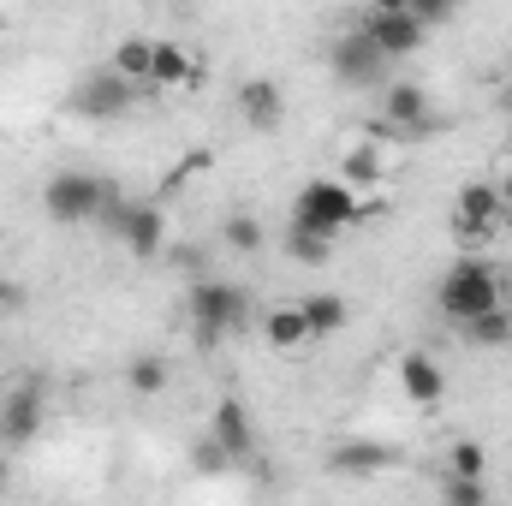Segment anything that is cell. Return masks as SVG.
Listing matches in <instances>:
<instances>
[{"label":"cell","mask_w":512,"mask_h":506,"mask_svg":"<svg viewBox=\"0 0 512 506\" xmlns=\"http://www.w3.org/2000/svg\"><path fill=\"white\" fill-rule=\"evenodd\" d=\"M382 203H370L364 191H352L340 173H328V179H310L298 197H292V227H304V233H322V239H340L346 227H358L364 215H376Z\"/></svg>","instance_id":"1"},{"label":"cell","mask_w":512,"mask_h":506,"mask_svg":"<svg viewBox=\"0 0 512 506\" xmlns=\"http://www.w3.org/2000/svg\"><path fill=\"white\" fill-rule=\"evenodd\" d=\"M495 304H501V274H495V262H483V256L453 262V268L441 274V286H435V310H441L447 322H471V316H483V310H495Z\"/></svg>","instance_id":"2"},{"label":"cell","mask_w":512,"mask_h":506,"mask_svg":"<svg viewBox=\"0 0 512 506\" xmlns=\"http://www.w3.org/2000/svg\"><path fill=\"white\" fill-rule=\"evenodd\" d=\"M251 322V292L233 286V280H197L191 286V328H197V346H221L233 328Z\"/></svg>","instance_id":"3"},{"label":"cell","mask_w":512,"mask_h":506,"mask_svg":"<svg viewBox=\"0 0 512 506\" xmlns=\"http://www.w3.org/2000/svg\"><path fill=\"white\" fill-rule=\"evenodd\" d=\"M120 197V185H108V179H96V173H54L48 185H42V209H48V221H60V227H84V221H102V209Z\"/></svg>","instance_id":"4"},{"label":"cell","mask_w":512,"mask_h":506,"mask_svg":"<svg viewBox=\"0 0 512 506\" xmlns=\"http://www.w3.org/2000/svg\"><path fill=\"white\" fill-rule=\"evenodd\" d=\"M387 66H393V60L376 48V36H370L364 24H352V30H340V36L328 42V72H334L346 90H382Z\"/></svg>","instance_id":"5"},{"label":"cell","mask_w":512,"mask_h":506,"mask_svg":"<svg viewBox=\"0 0 512 506\" xmlns=\"http://www.w3.org/2000/svg\"><path fill=\"white\" fill-rule=\"evenodd\" d=\"M102 227L126 245L137 262H155V256L167 251V215H161V203H126V191L102 209Z\"/></svg>","instance_id":"6"},{"label":"cell","mask_w":512,"mask_h":506,"mask_svg":"<svg viewBox=\"0 0 512 506\" xmlns=\"http://www.w3.org/2000/svg\"><path fill=\"white\" fill-rule=\"evenodd\" d=\"M501 227H507L501 179H471V185L453 197V239H459V245H495Z\"/></svg>","instance_id":"7"},{"label":"cell","mask_w":512,"mask_h":506,"mask_svg":"<svg viewBox=\"0 0 512 506\" xmlns=\"http://www.w3.org/2000/svg\"><path fill=\"white\" fill-rule=\"evenodd\" d=\"M131 102H137V84H126L114 66H96V72H84L78 84H72V114L78 120H120Z\"/></svg>","instance_id":"8"},{"label":"cell","mask_w":512,"mask_h":506,"mask_svg":"<svg viewBox=\"0 0 512 506\" xmlns=\"http://www.w3.org/2000/svg\"><path fill=\"white\" fill-rule=\"evenodd\" d=\"M364 30L376 36V48H382L387 60H405V54H417V48H423V36H429V24H423L411 6H376V12L364 18Z\"/></svg>","instance_id":"9"},{"label":"cell","mask_w":512,"mask_h":506,"mask_svg":"<svg viewBox=\"0 0 512 506\" xmlns=\"http://www.w3.org/2000/svg\"><path fill=\"white\" fill-rule=\"evenodd\" d=\"M36 429H42V387L24 381V387H12L6 405H0V441H6V447H30Z\"/></svg>","instance_id":"10"},{"label":"cell","mask_w":512,"mask_h":506,"mask_svg":"<svg viewBox=\"0 0 512 506\" xmlns=\"http://www.w3.org/2000/svg\"><path fill=\"white\" fill-rule=\"evenodd\" d=\"M399 393L429 411V405L447 399V370H441L429 352H405V358H399Z\"/></svg>","instance_id":"11"},{"label":"cell","mask_w":512,"mask_h":506,"mask_svg":"<svg viewBox=\"0 0 512 506\" xmlns=\"http://www.w3.org/2000/svg\"><path fill=\"white\" fill-rule=\"evenodd\" d=\"M239 114H245L251 131H280V120H286L280 84H274V78H245V84H239Z\"/></svg>","instance_id":"12"},{"label":"cell","mask_w":512,"mask_h":506,"mask_svg":"<svg viewBox=\"0 0 512 506\" xmlns=\"http://www.w3.org/2000/svg\"><path fill=\"white\" fill-rule=\"evenodd\" d=\"M262 340L274 346V352H304L316 334H310V322H304V304H274V310H262Z\"/></svg>","instance_id":"13"},{"label":"cell","mask_w":512,"mask_h":506,"mask_svg":"<svg viewBox=\"0 0 512 506\" xmlns=\"http://www.w3.org/2000/svg\"><path fill=\"white\" fill-rule=\"evenodd\" d=\"M340 179L352 185V191H376L387 179V155L376 137H364V143H346V155H340Z\"/></svg>","instance_id":"14"},{"label":"cell","mask_w":512,"mask_h":506,"mask_svg":"<svg viewBox=\"0 0 512 506\" xmlns=\"http://www.w3.org/2000/svg\"><path fill=\"white\" fill-rule=\"evenodd\" d=\"M215 441H221L233 459H251L256 453V423L239 399H221V405H215Z\"/></svg>","instance_id":"15"},{"label":"cell","mask_w":512,"mask_h":506,"mask_svg":"<svg viewBox=\"0 0 512 506\" xmlns=\"http://www.w3.org/2000/svg\"><path fill=\"white\" fill-rule=\"evenodd\" d=\"M197 60L179 48V42H155V66H149V84L155 90H197Z\"/></svg>","instance_id":"16"},{"label":"cell","mask_w":512,"mask_h":506,"mask_svg":"<svg viewBox=\"0 0 512 506\" xmlns=\"http://www.w3.org/2000/svg\"><path fill=\"white\" fill-rule=\"evenodd\" d=\"M304 304V322H310V334L322 340V334H340L346 322H352V304L340 298V292H310V298H298Z\"/></svg>","instance_id":"17"},{"label":"cell","mask_w":512,"mask_h":506,"mask_svg":"<svg viewBox=\"0 0 512 506\" xmlns=\"http://www.w3.org/2000/svg\"><path fill=\"white\" fill-rule=\"evenodd\" d=\"M108 66L126 78V84H149V66H155V42L149 36H126V42H114V54H108Z\"/></svg>","instance_id":"18"},{"label":"cell","mask_w":512,"mask_h":506,"mask_svg":"<svg viewBox=\"0 0 512 506\" xmlns=\"http://www.w3.org/2000/svg\"><path fill=\"white\" fill-rule=\"evenodd\" d=\"M393 453L382 441H340L334 447V471H352V477H370V471H387Z\"/></svg>","instance_id":"19"},{"label":"cell","mask_w":512,"mask_h":506,"mask_svg":"<svg viewBox=\"0 0 512 506\" xmlns=\"http://www.w3.org/2000/svg\"><path fill=\"white\" fill-rule=\"evenodd\" d=\"M459 328H465L471 346H495V352H501L507 334H512V310L507 304H495V310H483V316H471V322H459Z\"/></svg>","instance_id":"20"},{"label":"cell","mask_w":512,"mask_h":506,"mask_svg":"<svg viewBox=\"0 0 512 506\" xmlns=\"http://www.w3.org/2000/svg\"><path fill=\"white\" fill-rule=\"evenodd\" d=\"M167 381H173V370H167L155 352H137V358L126 364V387H131V393H143V399L167 393Z\"/></svg>","instance_id":"21"},{"label":"cell","mask_w":512,"mask_h":506,"mask_svg":"<svg viewBox=\"0 0 512 506\" xmlns=\"http://www.w3.org/2000/svg\"><path fill=\"white\" fill-rule=\"evenodd\" d=\"M221 239H227V251L256 256L262 251V221H251V215H227V221H221Z\"/></svg>","instance_id":"22"},{"label":"cell","mask_w":512,"mask_h":506,"mask_svg":"<svg viewBox=\"0 0 512 506\" xmlns=\"http://www.w3.org/2000/svg\"><path fill=\"white\" fill-rule=\"evenodd\" d=\"M447 471H459V477H483V471H489L483 441H453V447H447Z\"/></svg>","instance_id":"23"},{"label":"cell","mask_w":512,"mask_h":506,"mask_svg":"<svg viewBox=\"0 0 512 506\" xmlns=\"http://www.w3.org/2000/svg\"><path fill=\"white\" fill-rule=\"evenodd\" d=\"M441 495H447V506H483V501H489V489H483V477H459V471H447V483H441Z\"/></svg>","instance_id":"24"},{"label":"cell","mask_w":512,"mask_h":506,"mask_svg":"<svg viewBox=\"0 0 512 506\" xmlns=\"http://www.w3.org/2000/svg\"><path fill=\"white\" fill-rule=\"evenodd\" d=\"M328 251H334V239H322V233H304V227L286 233V256H292V262H322Z\"/></svg>","instance_id":"25"},{"label":"cell","mask_w":512,"mask_h":506,"mask_svg":"<svg viewBox=\"0 0 512 506\" xmlns=\"http://www.w3.org/2000/svg\"><path fill=\"white\" fill-rule=\"evenodd\" d=\"M18 304H24V292H18V286L0 274V310H18Z\"/></svg>","instance_id":"26"},{"label":"cell","mask_w":512,"mask_h":506,"mask_svg":"<svg viewBox=\"0 0 512 506\" xmlns=\"http://www.w3.org/2000/svg\"><path fill=\"white\" fill-rule=\"evenodd\" d=\"M501 179H512V137H507V149H501Z\"/></svg>","instance_id":"27"},{"label":"cell","mask_w":512,"mask_h":506,"mask_svg":"<svg viewBox=\"0 0 512 506\" xmlns=\"http://www.w3.org/2000/svg\"><path fill=\"white\" fill-rule=\"evenodd\" d=\"M501 203H507V227H512V179H501Z\"/></svg>","instance_id":"28"},{"label":"cell","mask_w":512,"mask_h":506,"mask_svg":"<svg viewBox=\"0 0 512 506\" xmlns=\"http://www.w3.org/2000/svg\"><path fill=\"white\" fill-rule=\"evenodd\" d=\"M370 6H411V0H370Z\"/></svg>","instance_id":"29"},{"label":"cell","mask_w":512,"mask_h":506,"mask_svg":"<svg viewBox=\"0 0 512 506\" xmlns=\"http://www.w3.org/2000/svg\"><path fill=\"white\" fill-rule=\"evenodd\" d=\"M0 489H6V459H0Z\"/></svg>","instance_id":"30"},{"label":"cell","mask_w":512,"mask_h":506,"mask_svg":"<svg viewBox=\"0 0 512 506\" xmlns=\"http://www.w3.org/2000/svg\"><path fill=\"white\" fill-rule=\"evenodd\" d=\"M501 352H507V358H512V334H507V346H501Z\"/></svg>","instance_id":"31"},{"label":"cell","mask_w":512,"mask_h":506,"mask_svg":"<svg viewBox=\"0 0 512 506\" xmlns=\"http://www.w3.org/2000/svg\"><path fill=\"white\" fill-rule=\"evenodd\" d=\"M507 102H512V84H507Z\"/></svg>","instance_id":"32"},{"label":"cell","mask_w":512,"mask_h":506,"mask_svg":"<svg viewBox=\"0 0 512 506\" xmlns=\"http://www.w3.org/2000/svg\"><path fill=\"white\" fill-rule=\"evenodd\" d=\"M0 24H6V18H0Z\"/></svg>","instance_id":"33"}]
</instances>
